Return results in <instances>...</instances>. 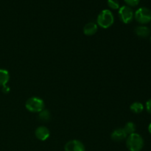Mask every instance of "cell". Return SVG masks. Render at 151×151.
Wrapping results in <instances>:
<instances>
[{
  "label": "cell",
  "mask_w": 151,
  "mask_h": 151,
  "mask_svg": "<svg viewBox=\"0 0 151 151\" xmlns=\"http://www.w3.org/2000/svg\"><path fill=\"white\" fill-rule=\"evenodd\" d=\"M10 79V75L8 71L4 69H0V86L7 85Z\"/></svg>",
  "instance_id": "obj_11"
},
{
  "label": "cell",
  "mask_w": 151,
  "mask_h": 151,
  "mask_svg": "<svg viewBox=\"0 0 151 151\" xmlns=\"http://www.w3.org/2000/svg\"><path fill=\"white\" fill-rule=\"evenodd\" d=\"M38 118L40 120L43 121V122H47L51 119V114H50V111L44 109V110L38 113Z\"/></svg>",
  "instance_id": "obj_13"
},
{
  "label": "cell",
  "mask_w": 151,
  "mask_h": 151,
  "mask_svg": "<svg viewBox=\"0 0 151 151\" xmlns=\"http://www.w3.org/2000/svg\"><path fill=\"white\" fill-rule=\"evenodd\" d=\"M108 5L112 10H118L119 9V3L118 0H108Z\"/></svg>",
  "instance_id": "obj_15"
},
{
  "label": "cell",
  "mask_w": 151,
  "mask_h": 151,
  "mask_svg": "<svg viewBox=\"0 0 151 151\" xmlns=\"http://www.w3.org/2000/svg\"><path fill=\"white\" fill-rule=\"evenodd\" d=\"M65 151H86V147L83 142L77 139L70 140L64 146Z\"/></svg>",
  "instance_id": "obj_6"
},
{
  "label": "cell",
  "mask_w": 151,
  "mask_h": 151,
  "mask_svg": "<svg viewBox=\"0 0 151 151\" xmlns=\"http://www.w3.org/2000/svg\"><path fill=\"white\" fill-rule=\"evenodd\" d=\"M114 22V16L110 10H103L99 13L97 18V24L103 29H107L112 26Z\"/></svg>",
  "instance_id": "obj_2"
},
{
  "label": "cell",
  "mask_w": 151,
  "mask_h": 151,
  "mask_svg": "<svg viewBox=\"0 0 151 151\" xmlns=\"http://www.w3.org/2000/svg\"><path fill=\"white\" fill-rule=\"evenodd\" d=\"M144 139L137 133H134L128 136L126 139L127 148L130 151H141L144 147Z\"/></svg>",
  "instance_id": "obj_1"
},
{
  "label": "cell",
  "mask_w": 151,
  "mask_h": 151,
  "mask_svg": "<svg viewBox=\"0 0 151 151\" xmlns=\"http://www.w3.org/2000/svg\"><path fill=\"white\" fill-rule=\"evenodd\" d=\"M98 29V25L94 22H88L84 26L83 33L87 36L94 35Z\"/></svg>",
  "instance_id": "obj_10"
},
{
  "label": "cell",
  "mask_w": 151,
  "mask_h": 151,
  "mask_svg": "<svg viewBox=\"0 0 151 151\" xmlns=\"http://www.w3.org/2000/svg\"><path fill=\"white\" fill-rule=\"evenodd\" d=\"M136 125L133 122H128L125 124V127L123 128V130L125 131V132L126 133L127 135H130V134H132L134 133H136Z\"/></svg>",
  "instance_id": "obj_14"
},
{
  "label": "cell",
  "mask_w": 151,
  "mask_h": 151,
  "mask_svg": "<svg viewBox=\"0 0 151 151\" xmlns=\"http://www.w3.org/2000/svg\"><path fill=\"white\" fill-rule=\"evenodd\" d=\"M148 131L150 133V134L151 135V122L150 123V125H148Z\"/></svg>",
  "instance_id": "obj_19"
},
{
  "label": "cell",
  "mask_w": 151,
  "mask_h": 151,
  "mask_svg": "<svg viewBox=\"0 0 151 151\" xmlns=\"http://www.w3.org/2000/svg\"><path fill=\"white\" fill-rule=\"evenodd\" d=\"M50 130L45 126H39L35 129V136L40 141H46L50 137Z\"/></svg>",
  "instance_id": "obj_7"
},
{
  "label": "cell",
  "mask_w": 151,
  "mask_h": 151,
  "mask_svg": "<svg viewBox=\"0 0 151 151\" xmlns=\"http://www.w3.org/2000/svg\"><path fill=\"white\" fill-rule=\"evenodd\" d=\"M136 35L140 38H147L150 35V29L147 26L145 25H139V26L136 27L134 29Z\"/></svg>",
  "instance_id": "obj_9"
},
{
  "label": "cell",
  "mask_w": 151,
  "mask_h": 151,
  "mask_svg": "<svg viewBox=\"0 0 151 151\" xmlns=\"http://www.w3.org/2000/svg\"><path fill=\"white\" fill-rule=\"evenodd\" d=\"M126 4L129 7H136L139 4L140 0H124Z\"/></svg>",
  "instance_id": "obj_16"
},
{
  "label": "cell",
  "mask_w": 151,
  "mask_h": 151,
  "mask_svg": "<svg viewBox=\"0 0 151 151\" xmlns=\"http://www.w3.org/2000/svg\"><path fill=\"white\" fill-rule=\"evenodd\" d=\"M146 110L149 114H151V99L146 102Z\"/></svg>",
  "instance_id": "obj_17"
},
{
  "label": "cell",
  "mask_w": 151,
  "mask_h": 151,
  "mask_svg": "<svg viewBox=\"0 0 151 151\" xmlns=\"http://www.w3.org/2000/svg\"><path fill=\"white\" fill-rule=\"evenodd\" d=\"M27 110L32 113H39L45 109L44 100L38 97H32L27 100L25 103Z\"/></svg>",
  "instance_id": "obj_3"
},
{
  "label": "cell",
  "mask_w": 151,
  "mask_h": 151,
  "mask_svg": "<svg viewBox=\"0 0 151 151\" xmlns=\"http://www.w3.org/2000/svg\"><path fill=\"white\" fill-rule=\"evenodd\" d=\"M1 91H2V92L4 93V94H8V93L10 91V87L7 86L6 85V86H2Z\"/></svg>",
  "instance_id": "obj_18"
},
{
  "label": "cell",
  "mask_w": 151,
  "mask_h": 151,
  "mask_svg": "<svg viewBox=\"0 0 151 151\" xmlns=\"http://www.w3.org/2000/svg\"><path fill=\"white\" fill-rule=\"evenodd\" d=\"M134 19L140 24H147L151 22V10L146 7H139L134 13Z\"/></svg>",
  "instance_id": "obj_4"
},
{
  "label": "cell",
  "mask_w": 151,
  "mask_h": 151,
  "mask_svg": "<svg viewBox=\"0 0 151 151\" xmlns=\"http://www.w3.org/2000/svg\"><path fill=\"white\" fill-rule=\"evenodd\" d=\"M118 14L120 20L125 24L131 23L134 19V10L128 5H123L119 7Z\"/></svg>",
  "instance_id": "obj_5"
},
{
  "label": "cell",
  "mask_w": 151,
  "mask_h": 151,
  "mask_svg": "<svg viewBox=\"0 0 151 151\" xmlns=\"http://www.w3.org/2000/svg\"><path fill=\"white\" fill-rule=\"evenodd\" d=\"M150 42H151V35H150Z\"/></svg>",
  "instance_id": "obj_20"
},
{
  "label": "cell",
  "mask_w": 151,
  "mask_h": 151,
  "mask_svg": "<svg viewBox=\"0 0 151 151\" xmlns=\"http://www.w3.org/2000/svg\"><path fill=\"white\" fill-rule=\"evenodd\" d=\"M130 109L134 114H140L144 110V106L140 102H134L130 106Z\"/></svg>",
  "instance_id": "obj_12"
},
{
  "label": "cell",
  "mask_w": 151,
  "mask_h": 151,
  "mask_svg": "<svg viewBox=\"0 0 151 151\" xmlns=\"http://www.w3.org/2000/svg\"><path fill=\"white\" fill-rule=\"evenodd\" d=\"M127 137H128V135L125 132L123 128H117V129L114 130L111 135V139L116 142H119L126 139Z\"/></svg>",
  "instance_id": "obj_8"
},
{
  "label": "cell",
  "mask_w": 151,
  "mask_h": 151,
  "mask_svg": "<svg viewBox=\"0 0 151 151\" xmlns=\"http://www.w3.org/2000/svg\"><path fill=\"white\" fill-rule=\"evenodd\" d=\"M150 23H151V22H150Z\"/></svg>",
  "instance_id": "obj_21"
}]
</instances>
